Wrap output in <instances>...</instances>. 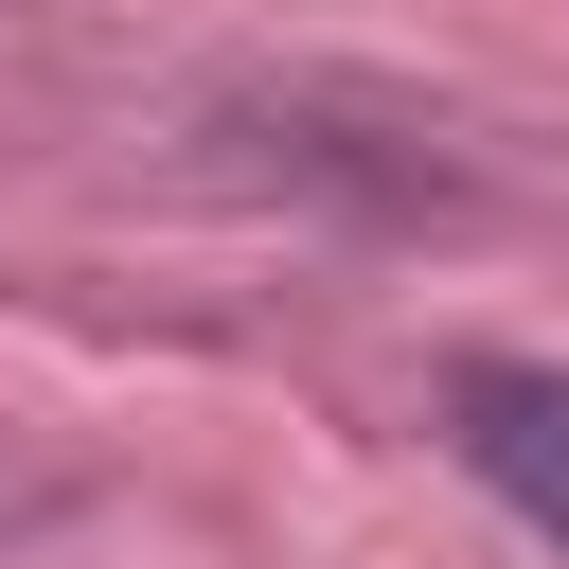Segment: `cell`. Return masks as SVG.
I'll use <instances>...</instances> for the list:
<instances>
[{
	"label": "cell",
	"mask_w": 569,
	"mask_h": 569,
	"mask_svg": "<svg viewBox=\"0 0 569 569\" xmlns=\"http://www.w3.org/2000/svg\"><path fill=\"white\" fill-rule=\"evenodd\" d=\"M445 462L569 551V356H462L445 373Z\"/></svg>",
	"instance_id": "1"
}]
</instances>
